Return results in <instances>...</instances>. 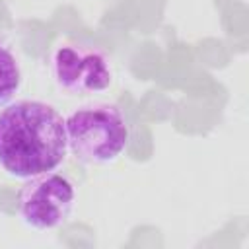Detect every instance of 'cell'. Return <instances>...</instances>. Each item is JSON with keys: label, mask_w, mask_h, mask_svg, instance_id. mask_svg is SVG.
<instances>
[{"label": "cell", "mask_w": 249, "mask_h": 249, "mask_svg": "<svg viewBox=\"0 0 249 249\" xmlns=\"http://www.w3.org/2000/svg\"><path fill=\"white\" fill-rule=\"evenodd\" d=\"M21 86V70L14 53L0 43V109L6 107Z\"/></svg>", "instance_id": "obj_5"}, {"label": "cell", "mask_w": 249, "mask_h": 249, "mask_svg": "<svg viewBox=\"0 0 249 249\" xmlns=\"http://www.w3.org/2000/svg\"><path fill=\"white\" fill-rule=\"evenodd\" d=\"M53 74L56 84L74 95L103 91L113 82V70L105 53L82 43H64L54 51Z\"/></svg>", "instance_id": "obj_4"}, {"label": "cell", "mask_w": 249, "mask_h": 249, "mask_svg": "<svg viewBox=\"0 0 249 249\" xmlns=\"http://www.w3.org/2000/svg\"><path fill=\"white\" fill-rule=\"evenodd\" d=\"M68 152L60 113L43 101H18L0 111V165L12 177L29 179L53 171Z\"/></svg>", "instance_id": "obj_1"}, {"label": "cell", "mask_w": 249, "mask_h": 249, "mask_svg": "<svg viewBox=\"0 0 249 249\" xmlns=\"http://www.w3.org/2000/svg\"><path fill=\"white\" fill-rule=\"evenodd\" d=\"M70 154L82 163L115 161L128 144V124L113 103H89L64 121Z\"/></svg>", "instance_id": "obj_2"}, {"label": "cell", "mask_w": 249, "mask_h": 249, "mask_svg": "<svg viewBox=\"0 0 249 249\" xmlns=\"http://www.w3.org/2000/svg\"><path fill=\"white\" fill-rule=\"evenodd\" d=\"M76 202V191L68 177L47 171L29 177L18 196L21 220L35 230H53L62 226Z\"/></svg>", "instance_id": "obj_3"}]
</instances>
